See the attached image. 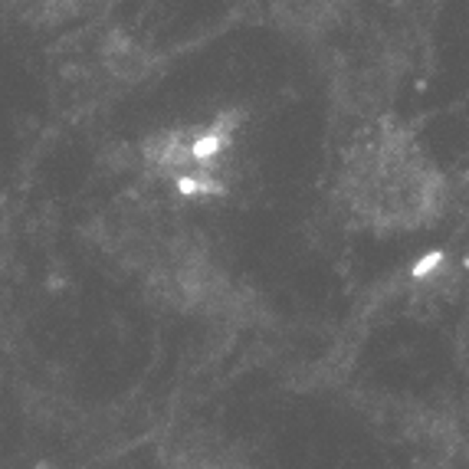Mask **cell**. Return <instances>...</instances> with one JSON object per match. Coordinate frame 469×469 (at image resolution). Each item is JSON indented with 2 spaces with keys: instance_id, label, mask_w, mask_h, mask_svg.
Masks as SVG:
<instances>
[{
  "instance_id": "cell-1",
  "label": "cell",
  "mask_w": 469,
  "mask_h": 469,
  "mask_svg": "<svg viewBox=\"0 0 469 469\" xmlns=\"http://www.w3.org/2000/svg\"><path fill=\"white\" fill-rule=\"evenodd\" d=\"M335 197L354 226L371 233H407L443 213L447 178L414 131L377 118L348 141Z\"/></svg>"
},
{
  "instance_id": "cell-2",
  "label": "cell",
  "mask_w": 469,
  "mask_h": 469,
  "mask_svg": "<svg viewBox=\"0 0 469 469\" xmlns=\"http://www.w3.org/2000/svg\"><path fill=\"white\" fill-rule=\"evenodd\" d=\"M240 115L224 112L207 122L154 131L141 141V168L161 187L181 197L224 194L233 174Z\"/></svg>"
}]
</instances>
